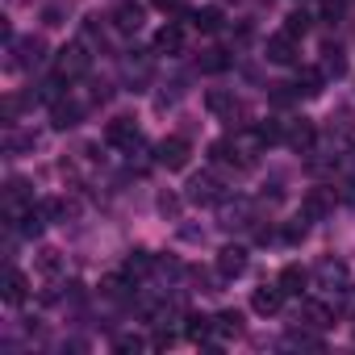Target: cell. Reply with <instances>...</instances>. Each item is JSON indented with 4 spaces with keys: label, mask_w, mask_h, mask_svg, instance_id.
<instances>
[{
    "label": "cell",
    "mask_w": 355,
    "mask_h": 355,
    "mask_svg": "<svg viewBox=\"0 0 355 355\" xmlns=\"http://www.w3.org/2000/svg\"><path fill=\"white\" fill-rule=\"evenodd\" d=\"M55 67H59V76H63V80H80V76L92 67V55H88L80 42H71V46H63V51H59Z\"/></svg>",
    "instance_id": "obj_1"
},
{
    "label": "cell",
    "mask_w": 355,
    "mask_h": 355,
    "mask_svg": "<svg viewBox=\"0 0 355 355\" xmlns=\"http://www.w3.org/2000/svg\"><path fill=\"white\" fill-rule=\"evenodd\" d=\"M189 138H163L159 146H155V159L167 167V171H180V167H189Z\"/></svg>",
    "instance_id": "obj_2"
},
{
    "label": "cell",
    "mask_w": 355,
    "mask_h": 355,
    "mask_svg": "<svg viewBox=\"0 0 355 355\" xmlns=\"http://www.w3.org/2000/svg\"><path fill=\"white\" fill-rule=\"evenodd\" d=\"M105 142L117 146V150L138 146V121H134V117H113V121L105 125Z\"/></svg>",
    "instance_id": "obj_3"
},
{
    "label": "cell",
    "mask_w": 355,
    "mask_h": 355,
    "mask_svg": "<svg viewBox=\"0 0 355 355\" xmlns=\"http://www.w3.org/2000/svg\"><path fill=\"white\" fill-rule=\"evenodd\" d=\"M226 193H222V184L214 180V175H193V184H189V201L193 205H218Z\"/></svg>",
    "instance_id": "obj_4"
},
{
    "label": "cell",
    "mask_w": 355,
    "mask_h": 355,
    "mask_svg": "<svg viewBox=\"0 0 355 355\" xmlns=\"http://www.w3.org/2000/svg\"><path fill=\"white\" fill-rule=\"evenodd\" d=\"M268 59L272 63H280V67H288V63H297V38L284 30V34H276V38H268Z\"/></svg>",
    "instance_id": "obj_5"
},
{
    "label": "cell",
    "mask_w": 355,
    "mask_h": 355,
    "mask_svg": "<svg viewBox=\"0 0 355 355\" xmlns=\"http://www.w3.org/2000/svg\"><path fill=\"white\" fill-rule=\"evenodd\" d=\"M280 305H284V288H280V284H276V288H268V284H263V288H255V293H251V309H255V313H263V318L280 313Z\"/></svg>",
    "instance_id": "obj_6"
},
{
    "label": "cell",
    "mask_w": 355,
    "mask_h": 355,
    "mask_svg": "<svg viewBox=\"0 0 355 355\" xmlns=\"http://www.w3.org/2000/svg\"><path fill=\"white\" fill-rule=\"evenodd\" d=\"M284 138H288V146H293V150L309 155V150H313V138H318V130H313V121H305V117H301V121H293V125L284 130Z\"/></svg>",
    "instance_id": "obj_7"
},
{
    "label": "cell",
    "mask_w": 355,
    "mask_h": 355,
    "mask_svg": "<svg viewBox=\"0 0 355 355\" xmlns=\"http://www.w3.org/2000/svg\"><path fill=\"white\" fill-rule=\"evenodd\" d=\"M218 272H222L226 280L243 276V272H247V251H243V247H222V251H218Z\"/></svg>",
    "instance_id": "obj_8"
},
{
    "label": "cell",
    "mask_w": 355,
    "mask_h": 355,
    "mask_svg": "<svg viewBox=\"0 0 355 355\" xmlns=\"http://www.w3.org/2000/svg\"><path fill=\"white\" fill-rule=\"evenodd\" d=\"M113 26L121 34H138L142 30V5H134V0H125V5L113 9Z\"/></svg>",
    "instance_id": "obj_9"
},
{
    "label": "cell",
    "mask_w": 355,
    "mask_h": 355,
    "mask_svg": "<svg viewBox=\"0 0 355 355\" xmlns=\"http://www.w3.org/2000/svg\"><path fill=\"white\" fill-rule=\"evenodd\" d=\"M209 159H214L218 167H234V171H247V167H251V159H243L239 146H230V142H214V146H209Z\"/></svg>",
    "instance_id": "obj_10"
},
{
    "label": "cell",
    "mask_w": 355,
    "mask_h": 355,
    "mask_svg": "<svg viewBox=\"0 0 355 355\" xmlns=\"http://www.w3.org/2000/svg\"><path fill=\"white\" fill-rule=\"evenodd\" d=\"M17 51H21V55L13 59V67H38V63L46 59V42H42V38H21Z\"/></svg>",
    "instance_id": "obj_11"
},
{
    "label": "cell",
    "mask_w": 355,
    "mask_h": 355,
    "mask_svg": "<svg viewBox=\"0 0 355 355\" xmlns=\"http://www.w3.org/2000/svg\"><path fill=\"white\" fill-rule=\"evenodd\" d=\"M276 284H280L288 297H301V293H305V284H309V272H305V268H297V263H288V268L280 272V280H276Z\"/></svg>",
    "instance_id": "obj_12"
},
{
    "label": "cell",
    "mask_w": 355,
    "mask_h": 355,
    "mask_svg": "<svg viewBox=\"0 0 355 355\" xmlns=\"http://www.w3.org/2000/svg\"><path fill=\"white\" fill-rule=\"evenodd\" d=\"M184 46V34H180V26H163L159 34H155V55H175Z\"/></svg>",
    "instance_id": "obj_13"
},
{
    "label": "cell",
    "mask_w": 355,
    "mask_h": 355,
    "mask_svg": "<svg viewBox=\"0 0 355 355\" xmlns=\"http://www.w3.org/2000/svg\"><path fill=\"white\" fill-rule=\"evenodd\" d=\"M322 84H326V71H318V67H301L297 71V92L301 96H322Z\"/></svg>",
    "instance_id": "obj_14"
},
{
    "label": "cell",
    "mask_w": 355,
    "mask_h": 355,
    "mask_svg": "<svg viewBox=\"0 0 355 355\" xmlns=\"http://www.w3.org/2000/svg\"><path fill=\"white\" fill-rule=\"evenodd\" d=\"M301 318H305V326H318V330H326L334 322L330 305H322V301H301Z\"/></svg>",
    "instance_id": "obj_15"
},
{
    "label": "cell",
    "mask_w": 355,
    "mask_h": 355,
    "mask_svg": "<svg viewBox=\"0 0 355 355\" xmlns=\"http://www.w3.org/2000/svg\"><path fill=\"white\" fill-rule=\"evenodd\" d=\"M184 322H189V326H184V338H189V343H205V338L218 330V326H214V318H201V313H189Z\"/></svg>",
    "instance_id": "obj_16"
},
{
    "label": "cell",
    "mask_w": 355,
    "mask_h": 355,
    "mask_svg": "<svg viewBox=\"0 0 355 355\" xmlns=\"http://www.w3.org/2000/svg\"><path fill=\"white\" fill-rule=\"evenodd\" d=\"M80 105L76 101H55V130H71V125H80Z\"/></svg>",
    "instance_id": "obj_17"
},
{
    "label": "cell",
    "mask_w": 355,
    "mask_h": 355,
    "mask_svg": "<svg viewBox=\"0 0 355 355\" xmlns=\"http://www.w3.org/2000/svg\"><path fill=\"white\" fill-rule=\"evenodd\" d=\"M326 209H330V201H326V193H305V201H301V218L305 222H318V218H326Z\"/></svg>",
    "instance_id": "obj_18"
},
{
    "label": "cell",
    "mask_w": 355,
    "mask_h": 355,
    "mask_svg": "<svg viewBox=\"0 0 355 355\" xmlns=\"http://www.w3.org/2000/svg\"><path fill=\"white\" fill-rule=\"evenodd\" d=\"M189 21H193L201 34H218V30H222V9H197V13H189Z\"/></svg>",
    "instance_id": "obj_19"
},
{
    "label": "cell",
    "mask_w": 355,
    "mask_h": 355,
    "mask_svg": "<svg viewBox=\"0 0 355 355\" xmlns=\"http://www.w3.org/2000/svg\"><path fill=\"white\" fill-rule=\"evenodd\" d=\"M205 109H209V113H222V117L234 121V109H239V105H234V92H218V88H214V92L205 96Z\"/></svg>",
    "instance_id": "obj_20"
},
{
    "label": "cell",
    "mask_w": 355,
    "mask_h": 355,
    "mask_svg": "<svg viewBox=\"0 0 355 355\" xmlns=\"http://www.w3.org/2000/svg\"><path fill=\"white\" fill-rule=\"evenodd\" d=\"M26 284H30V280H26L17 268H9V276H5V301H9V305H21V301H26Z\"/></svg>",
    "instance_id": "obj_21"
},
{
    "label": "cell",
    "mask_w": 355,
    "mask_h": 355,
    "mask_svg": "<svg viewBox=\"0 0 355 355\" xmlns=\"http://www.w3.org/2000/svg\"><path fill=\"white\" fill-rule=\"evenodd\" d=\"M197 67H201L205 76H218V71H226V67H230V55H226V51H201Z\"/></svg>",
    "instance_id": "obj_22"
},
{
    "label": "cell",
    "mask_w": 355,
    "mask_h": 355,
    "mask_svg": "<svg viewBox=\"0 0 355 355\" xmlns=\"http://www.w3.org/2000/svg\"><path fill=\"white\" fill-rule=\"evenodd\" d=\"M150 268H155L150 251H130V255H125V276H146Z\"/></svg>",
    "instance_id": "obj_23"
},
{
    "label": "cell",
    "mask_w": 355,
    "mask_h": 355,
    "mask_svg": "<svg viewBox=\"0 0 355 355\" xmlns=\"http://www.w3.org/2000/svg\"><path fill=\"white\" fill-rule=\"evenodd\" d=\"M214 326H218V334H226V338H230V334H239V330H243V313H239V309H226V313H218V318H214Z\"/></svg>",
    "instance_id": "obj_24"
},
{
    "label": "cell",
    "mask_w": 355,
    "mask_h": 355,
    "mask_svg": "<svg viewBox=\"0 0 355 355\" xmlns=\"http://www.w3.org/2000/svg\"><path fill=\"white\" fill-rule=\"evenodd\" d=\"M59 268H63V255H59L55 247L38 251V272H42V276H59Z\"/></svg>",
    "instance_id": "obj_25"
},
{
    "label": "cell",
    "mask_w": 355,
    "mask_h": 355,
    "mask_svg": "<svg viewBox=\"0 0 355 355\" xmlns=\"http://www.w3.org/2000/svg\"><path fill=\"white\" fill-rule=\"evenodd\" d=\"M318 276H322L326 284H343V280H347V268H343L338 259H322V263H318Z\"/></svg>",
    "instance_id": "obj_26"
},
{
    "label": "cell",
    "mask_w": 355,
    "mask_h": 355,
    "mask_svg": "<svg viewBox=\"0 0 355 355\" xmlns=\"http://www.w3.org/2000/svg\"><path fill=\"white\" fill-rule=\"evenodd\" d=\"M322 71L334 76V80L347 76V59H343V51H330V46H326V63H322Z\"/></svg>",
    "instance_id": "obj_27"
},
{
    "label": "cell",
    "mask_w": 355,
    "mask_h": 355,
    "mask_svg": "<svg viewBox=\"0 0 355 355\" xmlns=\"http://www.w3.org/2000/svg\"><path fill=\"white\" fill-rule=\"evenodd\" d=\"M280 138H284V125H280V121H263V125H255V142H268V146H272V142H280Z\"/></svg>",
    "instance_id": "obj_28"
},
{
    "label": "cell",
    "mask_w": 355,
    "mask_h": 355,
    "mask_svg": "<svg viewBox=\"0 0 355 355\" xmlns=\"http://www.w3.org/2000/svg\"><path fill=\"white\" fill-rule=\"evenodd\" d=\"M284 30L297 38V34H309V13H288V21H284Z\"/></svg>",
    "instance_id": "obj_29"
},
{
    "label": "cell",
    "mask_w": 355,
    "mask_h": 355,
    "mask_svg": "<svg viewBox=\"0 0 355 355\" xmlns=\"http://www.w3.org/2000/svg\"><path fill=\"white\" fill-rule=\"evenodd\" d=\"M125 288H130V284H125V276H109V280L101 284V293H105V297H117V301L125 297Z\"/></svg>",
    "instance_id": "obj_30"
},
{
    "label": "cell",
    "mask_w": 355,
    "mask_h": 355,
    "mask_svg": "<svg viewBox=\"0 0 355 355\" xmlns=\"http://www.w3.org/2000/svg\"><path fill=\"white\" fill-rule=\"evenodd\" d=\"M293 96H301L297 88H288V84H272V105H288Z\"/></svg>",
    "instance_id": "obj_31"
},
{
    "label": "cell",
    "mask_w": 355,
    "mask_h": 355,
    "mask_svg": "<svg viewBox=\"0 0 355 355\" xmlns=\"http://www.w3.org/2000/svg\"><path fill=\"white\" fill-rule=\"evenodd\" d=\"M284 343H288V347H322V338H313V334H305V330H293Z\"/></svg>",
    "instance_id": "obj_32"
},
{
    "label": "cell",
    "mask_w": 355,
    "mask_h": 355,
    "mask_svg": "<svg viewBox=\"0 0 355 355\" xmlns=\"http://www.w3.org/2000/svg\"><path fill=\"white\" fill-rule=\"evenodd\" d=\"M338 293H343V301H338V309H343V313H351V318H355V284H343V288H338Z\"/></svg>",
    "instance_id": "obj_33"
},
{
    "label": "cell",
    "mask_w": 355,
    "mask_h": 355,
    "mask_svg": "<svg viewBox=\"0 0 355 355\" xmlns=\"http://www.w3.org/2000/svg\"><path fill=\"white\" fill-rule=\"evenodd\" d=\"M159 209H163L167 218H175V214H180V197H175V193H163V197H159Z\"/></svg>",
    "instance_id": "obj_34"
},
{
    "label": "cell",
    "mask_w": 355,
    "mask_h": 355,
    "mask_svg": "<svg viewBox=\"0 0 355 355\" xmlns=\"http://www.w3.org/2000/svg\"><path fill=\"white\" fill-rule=\"evenodd\" d=\"M301 239H305V218H301V222H288V226H284V243H301Z\"/></svg>",
    "instance_id": "obj_35"
},
{
    "label": "cell",
    "mask_w": 355,
    "mask_h": 355,
    "mask_svg": "<svg viewBox=\"0 0 355 355\" xmlns=\"http://www.w3.org/2000/svg\"><path fill=\"white\" fill-rule=\"evenodd\" d=\"M113 347H117V351H138V347H142V338H138V334H121Z\"/></svg>",
    "instance_id": "obj_36"
},
{
    "label": "cell",
    "mask_w": 355,
    "mask_h": 355,
    "mask_svg": "<svg viewBox=\"0 0 355 355\" xmlns=\"http://www.w3.org/2000/svg\"><path fill=\"white\" fill-rule=\"evenodd\" d=\"M42 17H46V26H63V9H59V5H46Z\"/></svg>",
    "instance_id": "obj_37"
},
{
    "label": "cell",
    "mask_w": 355,
    "mask_h": 355,
    "mask_svg": "<svg viewBox=\"0 0 355 355\" xmlns=\"http://www.w3.org/2000/svg\"><path fill=\"white\" fill-rule=\"evenodd\" d=\"M155 9H163V13H180L184 9V0H150Z\"/></svg>",
    "instance_id": "obj_38"
},
{
    "label": "cell",
    "mask_w": 355,
    "mask_h": 355,
    "mask_svg": "<svg viewBox=\"0 0 355 355\" xmlns=\"http://www.w3.org/2000/svg\"><path fill=\"white\" fill-rule=\"evenodd\" d=\"M322 13L334 21V17H343V0H326V5H322Z\"/></svg>",
    "instance_id": "obj_39"
},
{
    "label": "cell",
    "mask_w": 355,
    "mask_h": 355,
    "mask_svg": "<svg viewBox=\"0 0 355 355\" xmlns=\"http://www.w3.org/2000/svg\"><path fill=\"white\" fill-rule=\"evenodd\" d=\"M155 347H171V330H159L155 334Z\"/></svg>",
    "instance_id": "obj_40"
}]
</instances>
